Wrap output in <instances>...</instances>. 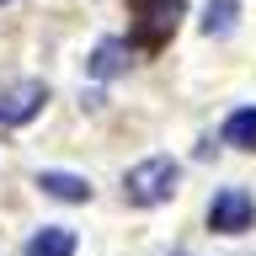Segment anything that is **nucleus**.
<instances>
[{
    "label": "nucleus",
    "mask_w": 256,
    "mask_h": 256,
    "mask_svg": "<svg viewBox=\"0 0 256 256\" xmlns=\"http://www.w3.org/2000/svg\"><path fill=\"white\" fill-rule=\"evenodd\" d=\"M27 256H75V230H64V224L38 230V235L27 240Z\"/></svg>",
    "instance_id": "423d86ee"
},
{
    "label": "nucleus",
    "mask_w": 256,
    "mask_h": 256,
    "mask_svg": "<svg viewBox=\"0 0 256 256\" xmlns=\"http://www.w3.org/2000/svg\"><path fill=\"white\" fill-rule=\"evenodd\" d=\"M224 144H235V150H256V107L230 112V123H224Z\"/></svg>",
    "instance_id": "0eeeda50"
},
{
    "label": "nucleus",
    "mask_w": 256,
    "mask_h": 256,
    "mask_svg": "<svg viewBox=\"0 0 256 256\" xmlns=\"http://www.w3.org/2000/svg\"><path fill=\"white\" fill-rule=\"evenodd\" d=\"M176 182H182V166H176L171 155H150V160H139V166L123 176V198L139 203V208H155V203H171Z\"/></svg>",
    "instance_id": "f257e3e1"
},
{
    "label": "nucleus",
    "mask_w": 256,
    "mask_h": 256,
    "mask_svg": "<svg viewBox=\"0 0 256 256\" xmlns=\"http://www.w3.org/2000/svg\"><path fill=\"white\" fill-rule=\"evenodd\" d=\"M123 54H128V48L118 43V38H107V43H96L91 70H96V75H118V70H123Z\"/></svg>",
    "instance_id": "6e6552de"
},
{
    "label": "nucleus",
    "mask_w": 256,
    "mask_h": 256,
    "mask_svg": "<svg viewBox=\"0 0 256 256\" xmlns=\"http://www.w3.org/2000/svg\"><path fill=\"white\" fill-rule=\"evenodd\" d=\"M187 11V0H128V16H134V43L139 48H160L171 43L176 22Z\"/></svg>",
    "instance_id": "f03ea898"
},
{
    "label": "nucleus",
    "mask_w": 256,
    "mask_h": 256,
    "mask_svg": "<svg viewBox=\"0 0 256 256\" xmlns=\"http://www.w3.org/2000/svg\"><path fill=\"white\" fill-rule=\"evenodd\" d=\"M230 27H235V0H214L208 16H203V32H208V38H224Z\"/></svg>",
    "instance_id": "1a4fd4ad"
},
{
    "label": "nucleus",
    "mask_w": 256,
    "mask_h": 256,
    "mask_svg": "<svg viewBox=\"0 0 256 256\" xmlns=\"http://www.w3.org/2000/svg\"><path fill=\"white\" fill-rule=\"evenodd\" d=\"M38 187H43L48 198H59V203H86V198H91V182H86V176H70V171H43Z\"/></svg>",
    "instance_id": "39448f33"
},
{
    "label": "nucleus",
    "mask_w": 256,
    "mask_h": 256,
    "mask_svg": "<svg viewBox=\"0 0 256 256\" xmlns=\"http://www.w3.org/2000/svg\"><path fill=\"white\" fill-rule=\"evenodd\" d=\"M48 102V86L43 80H11V86H0V128H22L32 123Z\"/></svg>",
    "instance_id": "7ed1b4c3"
},
{
    "label": "nucleus",
    "mask_w": 256,
    "mask_h": 256,
    "mask_svg": "<svg viewBox=\"0 0 256 256\" xmlns=\"http://www.w3.org/2000/svg\"><path fill=\"white\" fill-rule=\"evenodd\" d=\"M256 219V198L246 187H224L214 192V203H208V230H219V235H240V230H251Z\"/></svg>",
    "instance_id": "20e7f679"
}]
</instances>
